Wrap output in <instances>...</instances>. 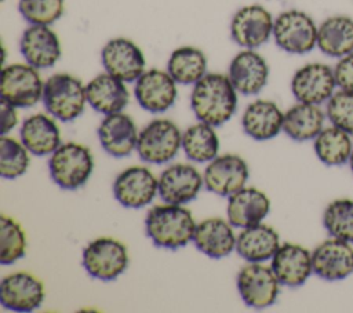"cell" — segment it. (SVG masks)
<instances>
[{
	"mask_svg": "<svg viewBox=\"0 0 353 313\" xmlns=\"http://www.w3.org/2000/svg\"><path fill=\"white\" fill-rule=\"evenodd\" d=\"M237 94L228 74L205 73L193 84L190 108L199 121L219 127L236 113Z\"/></svg>",
	"mask_w": 353,
	"mask_h": 313,
	"instance_id": "6da1fadb",
	"label": "cell"
},
{
	"mask_svg": "<svg viewBox=\"0 0 353 313\" xmlns=\"http://www.w3.org/2000/svg\"><path fill=\"white\" fill-rule=\"evenodd\" d=\"M196 221L181 204L164 203L152 207L145 218V232L156 247L178 250L193 241Z\"/></svg>",
	"mask_w": 353,
	"mask_h": 313,
	"instance_id": "7a4b0ae2",
	"label": "cell"
},
{
	"mask_svg": "<svg viewBox=\"0 0 353 313\" xmlns=\"http://www.w3.org/2000/svg\"><path fill=\"white\" fill-rule=\"evenodd\" d=\"M46 110L59 121L76 120L85 108V84L69 73H55L44 81L41 99Z\"/></svg>",
	"mask_w": 353,
	"mask_h": 313,
	"instance_id": "3957f363",
	"label": "cell"
},
{
	"mask_svg": "<svg viewBox=\"0 0 353 313\" xmlns=\"http://www.w3.org/2000/svg\"><path fill=\"white\" fill-rule=\"evenodd\" d=\"M94 170L91 150L77 142L62 143L48 160L50 176L57 186L76 190L87 183Z\"/></svg>",
	"mask_w": 353,
	"mask_h": 313,
	"instance_id": "277c9868",
	"label": "cell"
},
{
	"mask_svg": "<svg viewBox=\"0 0 353 313\" xmlns=\"http://www.w3.org/2000/svg\"><path fill=\"white\" fill-rule=\"evenodd\" d=\"M319 25L305 11L291 8L274 18L273 39L276 46L292 55H303L317 47Z\"/></svg>",
	"mask_w": 353,
	"mask_h": 313,
	"instance_id": "5b68a950",
	"label": "cell"
},
{
	"mask_svg": "<svg viewBox=\"0 0 353 313\" xmlns=\"http://www.w3.org/2000/svg\"><path fill=\"white\" fill-rule=\"evenodd\" d=\"M182 148V132L170 119H154L139 131L137 153L149 164L170 163Z\"/></svg>",
	"mask_w": 353,
	"mask_h": 313,
	"instance_id": "8992f818",
	"label": "cell"
},
{
	"mask_svg": "<svg viewBox=\"0 0 353 313\" xmlns=\"http://www.w3.org/2000/svg\"><path fill=\"white\" fill-rule=\"evenodd\" d=\"M127 247L113 237L91 240L83 250L81 263L85 272L101 281H112L128 267Z\"/></svg>",
	"mask_w": 353,
	"mask_h": 313,
	"instance_id": "52a82bcc",
	"label": "cell"
},
{
	"mask_svg": "<svg viewBox=\"0 0 353 313\" xmlns=\"http://www.w3.org/2000/svg\"><path fill=\"white\" fill-rule=\"evenodd\" d=\"M44 81L39 69L29 63L3 65L0 94L1 101L15 108H32L43 99Z\"/></svg>",
	"mask_w": 353,
	"mask_h": 313,
	"instance_id": "ba28073f",
	"label": "cell"
},
{
	"mask_svg": "<svg viewBox=\"0 0 353 313\" xmlns=\"http://www.w3.org/2000/svg\"><path fill=\"white\" fill-rule=\"evenodd\" d=\"M237 290L243 302L252 309L272 306L280 292V281L270 266L248 262L237 274Z\"/></svg>",
	"mask_w": 353,
	"mask_h": 313,
	"instance_id": "9c48e42d",
	"label": "cell"
},
{
	"mask_svg": "<svg viewBox=\"0 0 353 313\" xmlns=\"http://www.w3.org/2000/svg\"><path fill=\"white\" fill-rule=\"evenodd\" d=\"M274 18L261 4L240 7L230 19V37L241 48L255 50L273 37Z\"/></svg>",
	"mask_w": 353,
	"mask_h": 313,
	"instance_id": "30bf717a",
	"label": "cell"
},
{
	"mask_svg": "<svg viewBox=\"0 0 353 313\" xmlns=\"http://www.w3.org/2000/svg\"><path fill=\"white\" fill-rule=\"evenodd\" d=\"M334 68L323 62H309L295 70L291 92L298 102L321 105L336 91Z\"/></svg>",
	"mask_w": 353,
	"mask_h": 313,
	"instance_id": "8fae6325",
	"label": "cell"
},
{
	"mask_svg": "<svg viewBox=\"0 0 353 313\" xmlns=\"http://www.w3.org/2000/svg\"><path fill=\"white\" fill-rule=\"evenodd\" d=\"M112 190L123 207L142 208L149 205L159 193V178L143 165H132L116 176Z\"/></svg>",
	"mask_w": 353,
	"mask_h": 313,
	"instance_id": "7c38bea8",
	"label": "cell"
},
{
	"mask_svg": "<svg viewBox=\"0 0 353 313\" xmlns=\"http://www.w3.org/2000/svg\"><path fill=\"white\" fill-rule=\"evenodd\" d=\"M134 97L139 106L150 113H163L178 98V83L161 69H148L135 81Z\"/></svg>",
	"mask_w": 353,
	"mask_h": 313,
	"instance_id": "4fadbf2b",
	"label": "cell"
},
{
	"mask_svg": "<svg viewBox=\"0 0 353 313\" xmlns=\"http://www.w3.org/2000/svg\"><path fill=\"white\" fill-rule=\"evenodd\" d=\"M101 62L105 72L125 83L135 81L146 70L143 51L127 37L110 39L101 50Z\"/></svg>",
	"mask_w": 353,
	"mask_h": 313,
	"instance_id": "5bb4252c",
	"label": "cell"
},
{
	"mask_svg": "<svg viewBox=\"0 0 353 313\" xmlns=\"http://www.w3.org/2000/svg\"><path fill=\"white\" fill-rule=\"evenodd\" d=\"M46 298L43 281L29 272H14L1 279L0 303L12 312L39 309Z\"/></svg>",
	"mask_w": 353,
	"mask_h": 313,
	"instance_id": "9a60e30c",
	"label": "cell"
},
{
	"mask_svg": "<svg viewBox=\"0 0 353 313\" xmlns=\"http://www.w3.org/2000/svg\"><path fill=\"white\" fill-rule=\"evenodd\" d=\"M250 170L245 160L237 154H221L211 160L203 174L204 186L214 194L229 197L243 189Z\"/></svg>",
	"mask_w": 353,
	"mask_h": 313,
	"instance_id": "2e32d148",
	"label": "cell"
},
{
	"mask_svg": "<svg viewBox=\"0 0 353 313\" xmlns=\"http://www.w3.org/2000/svg\"><path fill=\"white\" fill-rule=\"evenodd\" d=\"M313 273L327 281H339L353 274V244L331 237L312 251Z\"/></svg>",
	"mask_w": 353,
	"mask_h": 313,
	"instance_id": "e0dca14e",
	"label": "cell"
},
{
	"mask_svg": "<svg viewBox=\"0 0 353 313\" xmlns=\"http://www.w3.org/2000/svg\"><path fill=\"white\" fill-rule=\"evenodd\" d=\"M203 186V175L186 163L171 164L159 176V194L164 203L188 204L199 196Z\"/></svg>",
	"mask_w": 353,
	"mask_h": 313,
	"instance_id": "ac0fdd59",
	"label": "cell"
},
{
	"mask_svg": "<svg viewBox=\"0 0 353 313\" xmlns=\"http://www.w3.org/2000/svg\"><path fill=\"white\" fill-rule=\"evenodd\" d=\"M19 51L25 62L39 70L52 68L62 55L59 37L48 25H29L21 36Z\"/></svg>",
	"mask_w": 353,
	"mask_h": 313,
	"instance_id": "d6986e66",
	"label": "cell"
},
{
	"mask_svg": "<svg viewBox=\"0 0 353 313\" xmlns=\"http://www.w3.org/2000/svg\"><path fill=\"white\" fill-rule=\"evenodd\" d=\"M228 77L239 94L255 95L268 84L269 65L255 50L243 48L232 58Z\"/></svg>",
	"mask_w": 353,
	"mask_h": 313,
	"instance_id": "ffe728a7",
	"label": "cell"
},
{
	"mask_svg": "<svg viewBox=\"0 0 353 313\" xmlns=\"http://www.w3.org/2000/svg\"><path fill=\"white\" fill-rule=\"evenodd\" d=\"M270 261L276 277L285 287H301L313 274L312 251L301 244H281Z\"/></svg>",
	"mask_w": 353,
	"mask_h": 313,
	"instance_id": "44dd1931",
	"label": "cell"
},
{
	"mask_svg": "<svg viewBox=\"0 0 353 313\" xmlns=\"http://www.w3.org/2000/svg\"><path fill=\"white\" fill-rule=\"evenodd\" d=\"M138 135L135 121L123 112L106 114L98 125L99 143L113 157H125L137 150Z\"/></svg>",
	"mask_w": 353,
	"mask_h": 313,
	"instance_id": "7402d4cb",
	"label": "cell"
},
{
	"mask_svg": "<svg viewBox=\"0 0 353 313\" xmlns=\"http://www.w3.org/2000/svg\"><path fill=\"white\" fill-rule=\"evenodd\" d=\"M87 103L98 113L112 114L123 112L130 102V91L125 81L103 72L85 84Z\"/></svg>",
	"mask_w": 353,
	"mask_h": 313,
	"instance_id": "603a6c76",
	"label": "cell"
},
{
	"mask_svg": "<svg viewBox=\"0 0 353 313\" xmlns=\"http://www.w3.org/2000/svg\"><path fill=\"white\" fill-rule=\"evenodd\" d=\"M270 200L265 192L256 188H243L228 197L226 215L234 228H250L268 216Z\"/></svg>",
	"mask_w": 353,
	"mask_h": 313,
	"instance_id": "cb8c5ba5",
	"label": "cell"
},
{
	"mask_svg": "<svg viewBox=\"0 0 353 313\" xmlns=\"http://www.w3.org/2000/svg\"><path fill=\"white\" fill-rule=\"evenodd\" d=\"M233 225L218 216L207 218L197 223L193 243L196 248L210 258H225L236 250L237 236Z\"/></svg>",
	"mask_w": 353,
	"mask_h": 313,
	"instance_id": "d4e9b609",
	"label": "cell"
},
{
	"mask_svg": "<svg viewBox=\"0 0 353 313\" xmlns=\"http://www.w3.org/2000/svg\"><path fill=\"white\" fill-rule=\"evenodd\" d=\"M22 143L34 156H50L61 145V131L51 114L36 113L26 117L21 125Z\"/></svg>",
	"mask_w": 353,
	"mask_h": 313,
	"instance_id": "484cf974",
	"label": "cell"
},
{
	"mask_svg": "<svg viewBox=\"0 0 353 313\" xmlns=\"http://www.w3.org/2000/svg\"><path fill=\"white\" fill-rule=\"evenodd\" d=\"M284 113L279 105L269 99L251 102L241 117L244 132L255 141H269L283 131Z\"/></svg>",
	"mask_w": 353,
	"mask_h": 313,
	"instance_id": "4316f807",
	"label": "cell"
},
{
	"mask_svg": "<svg viewBox=\"0 0 353 313\" xmlns=\"http://www.w3.org/2000/svg\"><path fill=\"white\" fill-rule=\"evenodd\" d=\"M280 243V236L269 225L258 223L250 228H244L236 241L237 254L247 262H266L273 258Z\"/></svg>",
	"mask_w": 353,
	"mask_h": 313,
	"instance_id": "83f0119b",
	"label": "cell"
},
{
	"mask_svg": "<svg viewBox=\"0 0 353 313\" xmlns=\"http://www.w3.org/2000/svg\"><path fill=\"white\" fill-rule=\"evenodd\" d=\"M317 48L336 59L353 52V18L335 14L323 19L317 29Z\"/></svg>",
	"mask_w": 353,
	"mask_h": 313,
	"instance_id": "f1b7e54d",
	"label": "cell"
},
{
	"mask_svg": "<svg viewBox=\"0 0 353 313\" xmlns=\"http://www.w3.org/2000/svg\"><path fill=\"white\" fill-rule=\"evenodd\" d=\"M325 112L320 105L298 102L284 112L283 131L296 142L313 141L324 128Z\"/></svg>",
	"mask_w": 353,
	"mask_h": 313,
	"instance_id": "f546056e",
	"label": "cell"
},
{
	"mask_svg": "<svg viewBox=\"0 0 353 313\" xmlns=\"http://www.w3.org/2000/svg\"><path fill=\"white\" fill-rule=\"evenodd\" d=\"M313 149L324 165L341 167L349 163L353 152V139L350 134L331 124L324 127L313 139Z\"/></svg>",
	"mask_w": 353,
	"mask_h": 313,
	"instance_id": "4dcf8cb0",
	"label": "cell"
},
{
	"mask_svg": "<svg viewBox=\"0 0 353 313\" xmlns=\"http://www.w3.org/2000/svg\"><path fill=\"white\" fill-rule=\"evenodd\" d=\"M167 72L178 84L193 85L207 73V57L197 47L181 46L171 52Z\"/></svg>",
	"mask_w": 353,
	"mask_h": 313,
	"instance_id": "1f68e13d",
	"label": "cell"
},
{
	"mask_svg": "<svg viewBox=\"0 0 353 313\" xmlns=\"http://www.w3.org/2000/svg\"><path fill=\"white\" fill-rule=\"evenodd\" d=\"M182 149L194 163H210L218 156L219 138L214 125L199 121L182 134Z\"/></svg>",
	"mask_w": 353,
	"mask_h": 313,
	"instance_id": "d6a6232c",
	"label": "cell"
},
{
	"mask_svg": "<svg viewBox=\"0 0 353 313\" xmlns=\"http://www.w3.org/2000/svg\"><path fill=\"white\" fill-rule=\"evenodd\" d=\"M323 225L331 237L353 244V199L339 197L327 204Z\"/></svg>",
	"mask_w": 353,
	"mask_h": 313,
	"instance_id": "836d02e7",
	"label": "cell"
},
{
	"mask_svg": "<svg viewBox=\"0 0 353 313\" xmlns=\"http://www.w3.org/2000/svg\"><path fill=\"white\" fill-rule=\"evenodd\" d=\"M26 252V234L23 228L11 216L0 218V263L12 265Z\"/></svg>",
	"mask_w": 353,
	"mask_h": 313,
	"instance_id": "e575fe53",
	"label": "cell"
},
{
	"mask_svg": "<svg viewBox=\"0 0 353 313\" xmlns=\"http://www.w3.org/2000/svg\"><path fill=\"white\" fill-rule=\"evenodd\" d=\"M30 152L15 138L1 135L0 139V174L6 179L22 176L30 164Z\"/></svg>",
	"mask_w": 353,
	"mask_h": 313,
	"instance_id": "d590c367",
	"label": "cell"
},
{
	"mask_svg": "<svg viewBox=\"0 0 353 313\" xmlns=\"http://www.w3.org/2000/svg\"><path fill=\"white\" fill-rule=\"evenodd\" d=\"M18 11L29 25L57 22L65 12V0H18Z\"/></svg>",
	"mask_w": 353,
	"mask_h": 313,
	"instance_id": "8d00e7d4",
	"label": "cell"
},
{
	"mask_svg": "<svg viewBox=\"0 0 353 313\" xmlns=\"http://www.w3.org/2000/svg\"><path fill=\"white\" fill-rule=\"evenodd\" d=\"M325 116L330 124L353 137V92L336 90L325 103Z\"/></svg>",
	"mask_w": 353,
	"mask_h": 313,
	"instance_id": "74e56055",
	"label": "cell"
},
{
	"mask_svg": "<svg viewBox=\"0 0 353 313\" xmlns=\"http://www.w3.org/2000/svg\"><path fill=\"white\" fill-rule=\"evenodd\" d=\"M332 68L338 90L353 92V52L338 58Z\"/></svg>",
	"mask_w": 353,
	"mask_h": 313,
	"instance_id": "f35d334b",
	"label": "cell"
},
{
	"mask_svg": "<svg viewBox=\"0 0 353 313\" xmlns=\"http://www.w3.org/2000/svg\"><path fill=\"white\" fill-rule=\"evenodd\" d=\"M15 106H12L11 103L1 101V108H0V113H1V135H7L17 124H18V113H17Z\"/></svg>",
	"mask_w": 353,
	"mask_h": 313,
	"instance_id": "ab89813d",
	"label": "cell"
},
{
	"mask_svg": "<svg viewBox=\"0 0 353 313\" xmlns=\"http://www.w3.org/2000/svg\"><path fill=\"white\" fill-rule=\"evenodd\" d=\"M349 167H350V171H352V174H353V152H352V156H350V159H349Z\"/></svg>",
	"mask_w": 353,
	"mask_h": 313,
	"instance_id": "60d3db41",
	"label": "cell"
}]
</instances>
